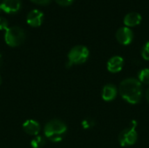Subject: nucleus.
<instances>
[{"mask_svg":"<svg viewBox=\"0 0 149 148\" xmlns=\"http://www.w3.org/2000/svg\"><path fill=\"white\" fill-rule=\"evenodd\" d=\"M119 92L122 99L130 104H138L143 95L142 85L135 78H127L122 80Z\"/></svg>","mask_w":149,"mask_h":148,"instance_id":"obj_1","label":"nucleus"},{"mask_svg":"<svg viewBox=\"0 0 149 148\" xmlns=\"http://www.w3.org/2000/svg\"><path fill=\"white\" fill-rule=\"evenodd\" d=\"M67 131L66 125L60 120H52L45 124L44 133L52 142H59L63 140Z\"/></svg>","mask_w":149,"mask_h":148,"instance_id":"obj_2","label":"nucleus"},{"mask_svg":"<svg viewBox=\"0 0 149 148\" xmlns=\"http://www.w3.org/2000/svg\"><path fill=\"white\" fill-rule=\"evenodd\" d=\"M25 38L24 31L19 26L9 27L4 33V41L10 47L20 45Z\"/></svg>","mask_w":149,"mask_h":148,"instance_id":"obj_3","label":"nucleus"},{"mask_svg":"<svg viewBox=\"0 0 149 148\" xmlns=\"http://www.w3.org/2000/svg\"><path fill=\"white\" fill-rule=\"evenodd\" d=\"M89 50L85 45H76L72 47L68 53V64L81 65L89 58Z\"/></svg>","mask_w":149,"mask_h":148,"instance_id":"obj_4","label":"nucleus"},{"mask_svg":"<svg viewBox=\"0 0 149 148\" xmlns=\"http://www.w3.org/2000/svg\"><path fill=\"white\" fill-rule=\"evenodd\" d=\"M136 122L134 120L131 126L122 130L119 135V143L121 147H130L136 143L138 140V133L136 132Z\"/></svg>","mask_w":149,"mask_h":148,"instance_id":"obj_5","label":"nucleus"},{"mask_svg":"<svg viewBox=\"0 0 149 148\" xmlns=\"http://www.w3.org/2000/svg\"><path fill=\"white\" fill-rule=\"evenodd\" d=\"M116 39L120 44L127 45L131 44L134 39V32L129 27H120L116 31Z\"/></svg>","mask_w":149,"mask_h":148,"instance_id":"obj_6","label":"nucleus"},{"mask_svg":"<svg viewBox=\"0 0 149 148\" xmlns=\"http://www.w3.org/2000/svg\"><path fill=\"white\" fill-rule=\"evenodd\" d=\"M44 19V14L38 9L31 10L26 17L27 24L31 27H38L42 24Z\"/></svg>","mask_w":149,"mask_h":148,"instance_id":"obj_7","label":"nucleus"},{"mask_svg":"<svg viewBox=\"0 0 149 148\" xmlns=\"http://www.w3.org/2000/svg\"><path fill=\"white\" fill-rule=\"evenodd\" d=\"M2 10L8 13L13 14L17 12L21 8V1L20 0H3L1 3Z\"/></svg>","mask_w":149,"mask_h":148,"instance_id":"obj_8","label":"nucleus"},{"mask_svg":"<svg viewBox=\"0 0 149 148\" xmlns=\"http://www.w3.org/2000/svg\"><path fill=\"white\" fill-rule=\"evenodd\" d=\"M124 66V59L120 56H113L112 57L107 65V70L112 73L120 72Z\"/></svg>","mask_w":149,"mask_h":148,"instance_id":"obj_9","label":"nucleus"},{"mask_svg":"<svg viewBox=\"0 0 149 148\" xmlns=\"http://www.w3.org/2000/svg\"><path fill=\"white\" fill-rule=\"evenodd\" d=\"M117 93H118V90L116 86L113 85V84H107L103 87L101 96L105 101L110 102V101H113L116 98Z\"/></svg>","mask_w":149,"mask_h":148,"instance_id":"obj_10","label":"nucleus"},{"mask_svg":"<svg viewBox=\"0 0 149 148\" xmlns=\"http://www.w3.org/2000/svg\"><path fill=\"white\" fill-rule=\"evenodd\" d=\"M141 15L136 11H132V12H129L127 13L125 17H124V24L127 26V27H134V26H136L138 24H140V23L141 22Z\"/></svg>","mask_w":149,"mask_h":148,"instance_id":"obj_11","label":"nucleus"},{"mask_svg":"<svg viewBox=\"0 0 149 148\" xmlns=\"http://www.w3.org/2000/svg\"><path fill=\"white\" fill-rule=\"evenodd\" d=\"M24 131L29 135H38L40 132V126L39 124L33 120H28L24 122L23 124Z\"/></svg>","mask_w":149,"mask_h":148,"instance_id":"obj_12","label":"nucleus"},{"mask_svg":"<svg viewBox=\"0 0 149 148\" xmlns=\"http://www.w3.org/2000/svg\"><path fill=\"white\" fill-rule=\"evenodd\" d=\"M138 80L141 84L149 85V68H144L139 72Z\"/></svg>","mask_w":149,"mask_h":148,"instance_id":"obj_13","label":"nucleus"},{"mask_svg":"<svg viewBox=\"0 0 149 148\" xmlns=\"http://www.w3.org/2000/svg\"><path fill=\"white\" fill-rule=\"evenodd\" d=\"M45 144V140L42 136H37L31 141V146L32 148H42Z\"/></svg>","mask_w":149,"mask_h":148,"instance_id":"obj_14","label":"nucleus"},{"mask_svg":"<svg viewBox=\"0 0 149 148\" xmlns=\"http://www.w3.org/2000/svg\"><path fill=\"white\" fill-rule=\"evenodd\" d=\"M141 55L145 60H149V41L144 44L141 51Z\"/></svg>","mask_w":149,"mask_h":148,"instance_id":"obj_15","label":"nucleus"},{"mask_svg":"<svg viewBox=\"0 0 149 148\" xmlns=\"http://www.w3.org/2000/svg\"><path fill=\"white\" fill-rule=\"evenodd\" d=\"M8 27V21L6 20V18H4L3 17H0V30H7Z\"/></svg>","mask_w":149,"mask_h":148,"instance_id":"obj_16","label":"nucleus"},{"mask_svg":"<svg viewBox=\"0 0 149 148\" xmlns=\"http://www.w3.org/2000/svg\"><path fill=\"white\" fill-rule=\"evenodd\" d=\"M55 1L57 2V3L62 6H69L73 2V0H55Z\"/></svg>","mask_w":149,"mask_h":148,"instance_id":"obj_17","label":"nucleus"},{"mask_svg":"<svg viewBox=\"0 0 149 148\" xmlns=\"http://www.w3.org/2000/svg\"><path fill=\"white\" fill-rule=\"evenodd\" d=\"M82 125H83V127L84 128H89V127H92L93 126V121L91 120H89V119H87V120H85L83 121Z\"/></svg>","mask_w":149,"mask_h":148,"instance_id":"obj_18","label":"nucleus"},{"mask_svg":"<svg viewBox=\"0 0 149 148\" xmlns=\"http://www.w3.org/2000/svg\"><path fill=\"white\" fill-rule=\"evenodd\" d=\"M31 2H33L34 3H37V4H40V5H45V4H48L51 0H31Z\"/></svg>","mask_w":149,"mask_h":148,"instance_id":"obj_19","label":"nucleus"},{"mask_svg":"<svg viewBox=\"0 0 149 148\" xmlns=\"http://www.w3.org/2000/svg\"><path fill=\"white\" fill-rule=\"evenodd\" d=\"M146 99H147V101L149 103V87L148 88L147 92H146Z\"/></svg>","mask_w":149,"mask_h":148,"instance_id":"obj_20","label":"nucleus"},{"mask_svg":"<svg viewBox=\"0 0 149 148\" xmlns=\"http://www.w3.org/2000/svg\"><path fill=\"white\" fill-rule=\"evenodd\" d=\"M1 65H2V56L0 54V66H1Z\"/></svg>","mask_w":149,"mask_h":148,"instance_id":"obj_21","label":"nucleus"},{"mask_svg":"<svg viewBox=\"0 0 149 148\" xmlns=\"http://www.w3.org/2000/svg\"><path fill=\"white\" fill-rule=\"evenodd\" d=\"M1 11H2V8H1V5H0V13H1Z\"/></svg>","mask_w":149,"mask_h":148,"instance_id":"obj_22","label":"nucleus"},{"mask_svg":"<svg viewBox=\"0 0 149 148\" xmlns=\"http://www.w3.org/2000/svg\"><path fill=\"white\" fill-rule=\"evenodd\" d=\"M0 84H1V78H0Z\"/></svg>","mask_w":149,"mask_h":148,"instance_id":"obj_23","label":"nucleus"}]
</instances>
